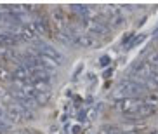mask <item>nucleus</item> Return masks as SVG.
<instances>
[{"label": "nucleus", "instance_id": "obj_1", "mask_svg": "<svg viewBox=\"0 0 158 134\" xmlns=\"http://www.w3.org/2000/svg\"><path fill=\"white\" fill-rule=\"evenodd\" d=\"M118 110L122 113L129 115L130 119L134 120H141V119H146V117H151L155 113V108L144 105L143 99H137V97H127V99H120V103L116 105Z\"/></svg>", "mask_w": 158, "mask_h": 134}, {"label": "nucleus", "instance_id": "obj_6", "mask_svg": "<svg viewBox=\"0 0 158 134\" xmlns=\"http://www.w3.org/2000/svg\"><path fill=\"white\" fill-rule=\"evenodd\" d=\"M51 19L54 26H56V32H61V30H68L70 28V23H68V18L63 9H54L51 14Z\"/></svg>", "mask_w": 158, "mask_h": 134}, {"label": "nucleus", "instance_id": "obj_7", "mask_svg": "<svg viewBox=\"0 0 158 134\" xmlns=\"http://www.w3.org/2000/svg\"><path fill=\"white\" fill-rule=\"evenodd\" d=\"M19 42H21V37H19V35L7 33V32H0V47L12 49L14 45H18Z\"/></svg>", "mask_w": 158, "mask_h": 134}, {"label": "nucleus", "instance_id": "obj_15", "mask_svg": "<svg viewBox=\"0 0 158 134\" xmlns=\"http://www.w3.org/2000/svg\"><path fill=\"white\" fill-rule=\"evenodd\" d=\"M110 56H102L101 59H99V65H102V66H106V65H110Z\"/></svg>", "mask_w": 158, "mask_h": 134}, {"label": "nucleus", "instance_id": "obj_4", "mask_svg": "<svg viewBox=\"0 0 158 134\" xmlns=\"http://www.w3.org/2000/svg\"><path fill=\"white\" fill-rule=\"evenodd\" d=\"M68 33H70V38H71V44L77 47H92L98 44V40L96 38H92L90 35H87V33L82 30V28H77V26H70L68 28Z\"/></svg>", "mask_w": 158, "mask_h": 134}, {"label": "nucleus", "instance_id": "obj_14", "mask_svg": "<svg viewBox=\"0 0 158 134\" xmlns=\"http://www.w3.org/2000/svg\"><path fill=\"white\" fill-rule=\"evenodd\" d=\"M101 110H102V103H96V105H94V108L90 110V119H92V120H96V119L99 117V113H101Z\"/></svg>", "mask_w": 158, "mask_h": 134}, {"label": "nucleus", "instance_id": "obj_5", "mask_svg": "<svg viewBox=\"0 0 158 134\" xmlns=\"http://www.w3.org/2000/svg\"><path fill=\"white\" fill-rule=\"evenodd\" d=\"M31 54L47 58V59H51L54 65H61V63H63V56H61V52L57 51L56 47L49 45V44H44V42H40V44H37V45L33 47Z\"/></svg>", "mask_w": 158, "mask_h": 134}, {"label": "nucleus", "instance_id": "obj_8", "mask_svg": "<svg viewBox=\"0 0 158 134\" xmlns=\"http://www.w3.org/2000/svg\"><path fill=\"white\" fill-rule=\"evenodd\" d=\"M70 9L73 11L82 21H84V19H90V14H92V7L87 5V4H71Z\"/></svg>", "mask_w": 158, "mask_h": 134}, {"label": "nucleus", "instance_id": "obj_12", "mask_svg": "<svg viewBox=\"0 0 158 134\" xmlns=\"http://www.w3.org/2000/svg\"><path fill=\"white\" fill-rule=\"evenodd\" d=\"M123 131L120 127H116V125H104L101 129V134H122Z\"/></svg>", "mask_w": 158, "mask_h": 134}, {"label": "nucleus", "instance_id": "obj_3", "mask_svg": "<svg viewBox=\"0 0 158 134\" xmlns=\"http://www.w3.org/2000/svg\"><path fill=\"white\" fill-rule=\"evenodd\" d=\"M82 30H84L87 35H90L92 38H104V37H108L110 35V28L106 26V24H101V23H98L96 19H84L82 21Z\"/></svg>", "mask_w": 158, "mask_h": 134}, {"label": "nucleus", "instance_id": "obj_11", "mask_svg": "<svg viewBox=\"0 0 158 134\" xmlns=\"http://www.w3.org/2000/svg\"><path fill=\"white\" fill-rule=\"evenodd\" d=\"M146 63H148L149 66H155V68H158V51H151L148 56H146Z\"/></svg>", "mask_w": 158, "mask_h": 134}, {"label": "nucleus", "instance_id": "obj_9", "mask_svg": "<svg viewBox=\"0 0 158 134\" xmlns=\"http://www.w3.org/2000/svg\"><path fill=\"white\" fill-rule=\"evenodd\" d=\"M31 28L35 30L37 37H45V35H49V24H47L44 19H37V21H33Z\"/></svg>", "mask_w": 158, "mask_h": 134}, {"label": "nucleus", "instance_id": "obj_10", "mask_svg": "<svg viewBox=\"0 0 158 134\" xmlns=\"http://www.w3.org/2000/svg\"><path fill=\"white\" fill-rule=\"evenodd\" d=\"M0 80L2 82H12V71L7 70L4 65H0Z\"/></svg>", "mask_w": 158, "mask_h": 134}, {"label": "nucleus", "instance_id": "obj_16", "mask_svg": "<svg viewBox=\"0 0 158 134\" xmlns=\"http://www.w3.org/2000/svg\"><path fill=\"white\" fill-rule=\"evenodd\" d=\"M122 134H144L141 131H127V132H122Z\"/></svg>", "mask_w": 158, "mask_h": 134}, {"label": "nucleus", "instance_id": "obj_2", "mask_svg": "<svg viewBox=\"0 0 158 134\" xmlns=\"http://www.w3.org/2000/svg\"><path fill=\"white\" fill-rule=\"evenodd\" d=\"M148 91L146 85L143 84H137L134 80H125V82L122 84L118 91L115 93V97H120V99H127V97H137L139 99L141 96H144Z\"/></svg>", "mask_w": 158, "mask_h": 134}, {"label": "nucleus", "instance_id": "obj_13", "mask_svg": "<svg viewBox=\"0 0 158 134\" xmlns=\"http://www.w3.org/2000/svg\"><path fill=\"white\" fill-rule=\"evenodd\" d=\"M143 40H144V35H135V37H132L130 40L125 42V49H130V47L137 45V44H141Z\"/></svg>", "mask_w": 158, "mask_h": 134}]
</instances>
